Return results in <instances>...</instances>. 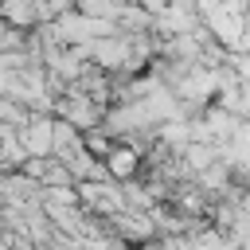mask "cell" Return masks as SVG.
Masks as SVG:
<instances>
[{
  "label": "cell",
  "mask_w": 250,
  "mask_h": 250,
  "mask_svg": "<svg viewBox=\"0 0 250 250\" xmlns=\"http://www.w3.org/2000/svg\"><path fill=\"white\" fill-rule=\"evenodd\" d=\"M90 51H94V59L105 62V66H117V62L129 59V43H125V39H98Z\"/></svg>",
  "instance_id": "obj_1"
},
{
  "label": "cell",
  "mask_w": 250,
  "mask_h": 250,
  "mask_svg": "<svg viewBox=\"0 0 250 250\" xmlns=\"http://www.w3.org/2000/svg\"><path fill=\"white\" fill-rule=\"evenodd\" d=\"M0 16L12 20V23H31L35 20V4L31 0H4L0 4Z\"/></svg>",
  "instance_id": "obj_2"
},
{
  "label": "cell",
  "mask_w": 250,
  "mask_h": 250,
  "mask_svg": "<svg viewBox=\"0 0 250 250\" xmlns=\"http://www.w3.org/2000/svg\"><path fill=\"white\" fill-rule=\"evenodd\" d=\"M109 168H113L117 176H129V172L137 168V156H133L129 148H113V152H109Z\"/></svg>",
  "instance_id": "obj_3"
}]
</instances>
